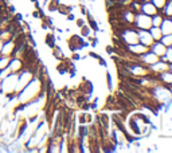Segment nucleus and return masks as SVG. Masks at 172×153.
Instances as JSON below:
<instances>
[{"label": "nucleus", "instance_id": "1", "mask_svg": "<svg viewBox=\"0 0 172 153\" xmlns=\"http://www.w3.org/2000/svg\"><path fill=\"white\" fill-rule=\"evenodd\" d=\"M133 26L136 27L137 30H149V27L152 26V23H151V16L149 15L143 13L141 11L137 12L136 15H135Z\"/></svg>", "mask_w": 172, "mask_h": 153}, {"label": "nucleus", "instance_id": "2", "mask_svg": "<svg viewBox=\"0 0 172 153\" xmlns=\"http://www.w3.org/2000/svg\"><path fill=\"white\" fill-rule=\"evenodd\" d=\"M137 36H139V42L147 47H151V44L155 42L148 30H137Z\"/></svg>", "mask_w": 172, "mask_h": 153}, {"label": "nucleus", "instance_id": "3", "mask_svg": "<svg viewBox=\"0 0 172 153\" xmlns=\"http://www.w3.org/2000/svg\"><path fill=\"white\" fill-rule=\"evenodd\" d=\"M149 50V47H147V46H144L143 43H135V44H129L128 46V51L131 54H133V55H143L144 53H147Z\"/></svg>", "mask_w": 172, "mask_h": 153}, {"label": "nucleus", "instance_id": "4", "mask_svg": "<svg viewBox=\"0 0 172 153\" xmlns=\"http://www.w3.org/2000/svg\"><path fill=\"white\" fill-rule=\"evenodd\" d=\"M140 11L143 13H145V15H149V16H153L155 13H157V8L152 1H144L140 5Z\"/></svg>", "mask_w": 172, "mask_h": 153}, {"label": "nucleus", "instance_id": "5", "mask_svg": "<svg viewBox=\"0 0 172 153\" xmlns=\"http://www.w3.org/2000/svg\"><path fill=\"white\" fill-rule=\"evenodd\" d=\"M149 50L152 51V53H155L157 57H161V55H165V51H167V47L164 46L160 40H156V42H153V43L151 44Z\"/></svg>", "mask_w": 172, "mask_h": 153}, {"label": "nucleus", "instance_id": "6", "mask_svg": "<svg viewBox=\"0 0 172 153\" xmlns=\"http://www.w3.org/2000/svg\"><path fill=\"white\" fill-rule=\"evenodd\" d=\"M159 27H160V30H161V34H163V35L172 34V22L168 16L163 18V20H161V23H160Z\"/></svg>", "mask_w": 172, "mask_h": 153}, {"label": "nucleus", "instance_id": "7", "mask_svg": "<svg viewBox=\"0 0 172 153\" xmlns=\"http://www.w3.org/2000/svg\"><path fill=\"white\" fill-rule=\"evenodd\" d=\"M149 34L152 35V38H153V40L156 42V40H160V38H161V30H160V27H157V26H151L149 27Z\"/></svg>", "mask_w": 172, "mask_h": 153}, {"label": "nucleus", "instance_id": "8", "mask_svg": "<svg viewBox=\"0 0 172 153\" xmlns=\"http://www.w3.org/2000/svg\"><path fill=\"white\" fill-rule=\"evenodd\" d=\"M160 42L165 46V47H169L172 46V34H167V35H161L160 38Z\"/></svg>", "mask_w": 172, "mask_h": 153}, {"label": "nucleus", "instance_id": "9", "mask_svg": "<svg viewBox=\"0 0 172 153\" xmlns=\"http://www.w3.org/2000/svg\"><path fill=\"white\" fill-rule=\"evenodd\" d=\"M81 35L84 36V38L90 36V27H89L88 24H85V26L81 27Z\"/></svg>", "mask_w": 172, "mask_h": 153}, {"label": "nucleus", "instance_id": "10", "mask_svg": "<svg viewBox=\"0 0 172 153\" xmlns=\"http://www.w3.org/2000/svg\"><path fill=\"white\" fill-rule=\"evenodd\" d=\"M106 85H108V89L112 90L113 89V83H112V75L109 71H106Z\"/></svg>", "mask_w": 172, "mask_h": 153}, {"label": "nucleus", "instance_id": "11", "mask_svg": "<svg viewBox=\"0 0 172 153\" xmlns=\"http://www.w3.org/2000/svg\"><path fill=\"white\" fill-rule=\"evenodd\" d=\"M46 43L49 44L51 48L55 47V40H54V35H47V38H46Z\"/></svg>", "mask_w": 172, "mask_h": 153}, {"label": "nucleus", "instance_id": "12", "mask_svg": "<svg viewBox=\"0 0 172 153\" xmlns=\"http://www.w3.org/2000/svg\"><path fill=\"white\" fill-rule=\"evenodd\" d=\"M165 57H167V61L168 63H171L172 62V47H167V51H165Z\"/></svg>", "mask_w": 172, "mask_h": 153}, {"label": "nucleus", "instance_id": "13", "mask_svg": "<svg viewBox=\"0 0 172 153\" xmlns=\"http://www.w3.org/2000/svg\"><path fill=\"white\" fill-rule=\"evenodd\" d=\"M86 124V113H81L80 114V125Z\"/></svg>", "mask_w": 172, "mask_h": 153}, {"label": "nucleus", "instance_id": "14", "mask_svg": "<svg viewBox=\"0 0 172 153\" xmlns=\"http://www.w3.org/2000/svg\"><path fill=\"white\" fill-rule=\"evenodd\" d=\"M98 101H100L98 98H94L93 104L90 105V109H92V110H96V109H97V108H98Z\"/></svg>", "mask_w": 172, "mask_h": 153}, {"label": "nucleus", "instance_id": "15", "mask_svg": "<svg viewBox=\"0 0 172 153\" xmlns=\"http://www.w3.org/2000/svg\"><path fill=\"white\" fill-rule=\"evenodd\" d=\"M105 51L109 54V55H113V54H114V47H113V46H106Z\"/></svg>", "mask_w": 172, "mask_h": 153}, {"label": "nucleus", "instance_id": "16", "mask_svg": "<svg viewBox=\"0 0 172 153\" xmlns=\"http://www.w3.org/2000/svg\"><path fill=\"white\" fill-rule=\"evenodd\" d=\"M85 24H86V20H85L84 18H81V19H78V20H77V26L80 27H82V26H85Z\"/></svg>", "mask_w": 172, "mask_h": 153}, {"label": "nucleus", "instance_id": "17", "mask_svg": "<svg viewBox=\"0 0 172 153\" xmlns=\"http://www.w3.org/2000/svg\"><path fill=\"white\" fill-rule=\"evenodd\" d=\"M71 59H73V61H80L81 55H80V54H77V53H74V54H73V57H71Z\"/></svg>", "mask_w": 172, "mask_h": 153}, {"label": "nucleus", "instance_id": "18", "mask_svg": "<svg viewBox=\"0 0 172 153\" xmlns=\"http://www.w3.org/2000/svg\"><path fill=\"white\" fill-rule=\"evenodd\" d=\"M80 7H81V12H82V15H86V13L89 12V9L85 8V5H80Z\"/></svg>", "mask_w": 172, "mask_h": 153}, {"label": "nucleus", "instance_id": "19", "mask_svg": "<svg viewBox=\"0 0 172 153\" xmlns=\"http://www.w3.org/2000/svg\"><path fill=\"white\" fill-rule=\"evenodd\" d=\"M67 20H70V22H73V20H75V16L73 15V13H67Z\"/></svg>", "mask_w": 172, "mask_h": 153}, {"label": "nucleus", "instance_id": "20", "mask_svg": "<svg viewBox=\"0 0 172 153\" xmlns=\"http://www.w3.org/2000/svg\"><path fill=\"white\" fill-rule=\"evenodd\" d=\"M168 71H171L172 73V62L171 63H168Z\"/></svg>", "mask_w": 172, "mask_h": 153}, {"label": "nucleus", "instance_id": "21", "mask_svg": "<svg viewBox=\"0 0 172 153\" xmlns=\"http://www.w3.org/2000/svg\"><path fill=\"white\" fill-rule=\"evenodd\" d=\"M31 1H34V3H36V0H31Z\"/></svg>", "mask_w": 172, "mask_h": 153}, {"label": "nucleus", "instance_id": "22", "mask_svg": "<svg viewBox=\"0 0 172 153\" xmlns=\"http://www.w3.org/2000/svg\"><path fill=\"white\" fill-rule=\"evenodd\" d=\"M171 47H172V46H171Z\"/></svg>", "mask_w": 172, "mask_h": 153}]
</instances>
